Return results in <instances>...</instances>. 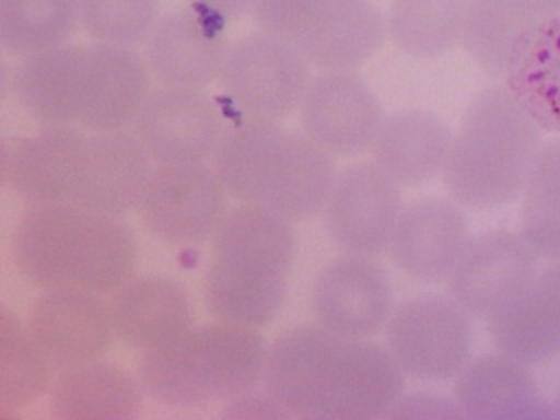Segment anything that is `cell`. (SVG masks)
I'll return each instance as SVG.
<instances>
[{
  "label": "cell",
  "mask_w": 560,
  "mask_h": 420,
  "mask_svg": "<svg viewBox=\"0 0 560 420\" xmlns=\"http://www.w3.org/2000/svg\"><path fill=\"white\" fill-rule=\"evenodd\" d=\"M144 396L139 376L101 358L57 372L48 402L58 420H127L139 416Z\"/></svg>",
  "instance_id": "obj_26"
},
{
  "label": "cell",
  "mask_w": 560,
  "mask_h": 420,
  "mask_svg": "<svg viewBox=\"0 0 560 420\" xmlns=\"http://www.w3.org/2000/svg\"><path fill=\"white\" fill-rule=\"evenodd\" d=\"M530 26L508 0H468L460 46L483 74L503 79L515 44Z\"/></svg>",
  "instance_id": "obj_33"
},
{
  "label": "cell",
  "mask_w": 560,
  "mask_h": 420,
  "mask_svg": "<svg viewBox=\"0 0 560 420\" xmlns=\"http://www.w3.org/2000/svg\"><path fill=\"white\" fill-rule=\"evenodd\" d=\"M250 14L258 31L294 46L319 72H355L387 39L372 0H256Z\"/></svg>",
  "instance_id": "obj_7"
},
{
  "label": "cell",
  "mask_w": 560,
  "mask_h": 420,
  "mask_svg": "<svg viewBox=\"0 0 560 420\" xmlns=\"http://www.w3.org/2000/svg\"><path fill=\"white\" fill-rule=\"evenodd\" d=\"M11 253L20 276L40 291L81 289L110 296L137 267L136 233L122 218L72 201L26 207Z\"/></svg>",
  "instance_id": "obj_2"
},
{
  "label": "cell",
  "mask_w": 560,
  "mask_h": 420,
  "mask_svg": "<svg viewBox=\"0 0 560 420\" xmlns=\"http://www.w3.org/2000/svg\"><path fill=\"white\" fill-rule=\"evenodd\" d=\"M495 350L527 364L560 355V261L538 271L524 293L487 319Z\"/></svg>",
  "instance_id": "obj_24"
},
{
  "label": "cell",
  "mask_w": 560,
  "mask_h": 420,
  "mask_svg": "<svg viewBox=\"0 0 560 420\" xmlns=\"http://www.w3.org/2000/svg\"><path fill=\"white\" fill-rule=\"evenodd\" d=\"M268 346L259 329L215 320L142 352L137 376L145 396L163 407L226 402L262 384Z\"/></svg>",
  "instance_id": "obj_6"
},
{
  "label": "cell",
  "mask_w": 560,
  "mask_h": 420,
  "mask_svg": "<svg viewBox=\"0 0 560 420\" xmlns=\"http://www.w3.org/2000/svg\"><path fill=\"white\" fill-rule=\"evenodd\" d=\"M472 317L448 294L425 293L394 306L385 347L407 378L454 381L472 352Z\"/></svg>",
  "instance_id": "obj_9"
},
{
  "label": "cell",
  "mask_w": 560,
  "mask_h": 420,
  "mask_svg": "<svg viewBox=\"0 0 560 420\" xmlns=\"http://www.w3.org/2000/svg\"><path fill=\"white\" fill-rule=\"evenodd\" d=\"M160 16L158 0H79V26L93 44L144 46Z\"/></svg>",
  "instance_id": "obj_34"
},
{
  "label": "cell",
  "mask_w": 560,
  "mask_h": 420,
  "mask_svg": "<svg viewBox=\"0 0 560 420\" xmlns=\"http://www.w3.org/2000/svg\"><path fill=\"white\" fill-rule=\"evenodd\" d=\"M88 131L40 127L31 136L2 142V184L26 207L69 201Z\"/></svg>",
  "instance_id": "obj_20"
},
{
  "label": "cell",
  "mask_w": 560,
  "mask_h": 420,
  "mask_svg": "<svg viewBox=\"0 0 560 420\" xmlns=\"http://www.w3.org/2000/svg\"><path fill=\"white\" fill-rule=\"evenodd\" d=\"M296 254L293 221L236 203L210 238L201 298L214 320L261 329L277 319Z\"/></svg>",
  "instance_id": "obj_3"
},
{
  "label": "cell",
  "mask_w": 560,
  "mask_h": 420,
  "mask_svg": "<svg viewBox=\"0 0 560 420\" xmlns=\"http://www.w3.org/2000/svg\"><path fill=\"white\" fill-rule=\"evenodd\" d=\"M223 28L191 5L162 14L144 44L154 81L189 90H206L218 81L230 44Z\"/></svg>",
  "instance_id": "obj_19"
},
{
  "label": "cell",
  "mask_w": 560,
  "mask_h": 420,
  "mask_svg": "<svg viewBox=\"0 0 560 420\" xmlns=\"http://www.w3.org/2000/svg\"><path fill=\"white\" fill-rule=\"evenodd\" d=\"M311 306L317 326L343 340H373L394 311L387 271L375 258L343 254L315 277Z\"/></svg>",
  "instance_id": "obj_13"
},
{
  "label": "cell",
  "mask_w": 560,
  "mask_h": 420,
  "mask_svg": "<svg viewBox=\"0 0 560 420\" xmlns=\"http://www.w3.org/2000/svg\"><path fill=\"white\" fill-rule=\"evenodd\" d=\"M212 166L236 203L265 207L293 223L323 214L338 174L335 160L302 131L241 116L226 127Z\"/></svg>",
  "instance_id": "obj_4"
},
{
  "label": "cell",
  "mask_w": 560,
  "mask_h": 420,
  "mask_svg": "<svg viewBox=\"0 0 560 420\" xmlns=\"http://www.w3.org/2000/svg\"><path fill=\"white\" fill-rule=\"evenodd\" d=\"M26 328L55 372L104 358L116 340L109 302L81 289L43 291Z\"/></svg>",
  "instance_id": "obj_16"
},
{
  "label": "cell",
  "mask_w": 560,
  "mask_h": 420,
  "mask_svg": "<svg viewBox=\"0 0 560 420\" xmlns=\"http://www.w3.org/2000/svg\"><path fill=\"white\" fill-rule=\"evenodd\" d=\"M109 308L116 340L140 354L171 343L195 326L191 298L171 277H131L110 294Z\"/></svg>",
  "instance_id": "obj_22"
},
{
  "label": "cell",
  "mask_w": 560,
  "mask_h": 420,
  "mask_svg": "<svg viewBox=\"0 0 560 420\" xmlns=\"http://www.w3.org/2000/svg\"><path fill=\"white\" fill-rule=\"evenodd\" d=\"M468 221L452 198H420L402 207L390 238V261L422 284H443L468 245Z\"/></svg>",
  "instance_id": "obj_18"
},
{
  "label": "cell",
  "mask_w": 560,
  "mask_h": 420,
  "mask_svg": "<svg viewBox=\"0 0 560 420\" xmlns=\"http://www.w3.org/2000/svg\"><path fill=\"white\" fill-rule=\"evenodd\" d=\"M130 130L154 165H191L212 163L226 125L203 90L160 84Z\"/></svg>",
  "instance_id": "obj_11"
},
{
  "label": "cell",
  "mask_w": 560,
  "mask_h": 420,
  "mask_svg": "<svg viewBox=\"0 0 560 420\" xmlns=\"http://www.w3.org/2000/svg\"><path fill=\"white\" fill-rule=\"evenodd\" d=\"M530 23L560 16V0H508Z\"/></svg>",
  "instance_id": "obj_38"
},
{
  "label": "cell",
  "mask_w": 560,
  "mask_h": 420,
  "mask_svg": "<svg viewBox=\"0 0 560 420\" xmlns=\"http://www.w3.org/2000/svg\"><path fill=\"white\" fill-rule=\"evenodd\" d=\"M553 411H556V419H560V390L557 394L556 402H553Z\"/></svg>",
  "instance_id": "obj_39"
},
{
  "label": "cell",
  "mask_w": 560,
  "mask_h": 420,
  "mask_svg": "<svg viewBox=\"0 0 560 420\" xmlns=\"http://www.w3.org/2000/svg\"><path fill=\"white\" fill-rule=\"evenodd\" d=\"M55 368L31 337L26 324L8 306L0 314V405L20 410L51 389Z\"/></svg>",
  "instance_id": "obj_32"
},
{
  "label": "cell",
  "mask_w": 560,
  "mask_h": 420,
  "mask_svg": "<svg viewBox=\"0 0 560 420\" xmlns=\"http://www.w3.org/2000/svg\"><path fill=\"white\" fill-rule=\"evenodd\" d=\"M452 139L451 128L436 114L396 110L384 116L370 156L399 188H419L443 175Z\"/></svg>",
  "instance_id": "obj_25"
},
{
  "label": "cell",
  "mask_w": 560,
  "mask_h": 420,
  "mask_svg": "<svg viewBox=\"0 0 560 420\" xmlns=\"http://www.w3.org/2000/svg\"><path fill=\"white\" fill-rule=\"evenodd\" d=\"M153 81L137 49L90 44L78 127L90 133L130 130L153 92Z\"/></svg>",
  "instance_id": "obj_21"
},
{
  "label": "cell",
  "mask_w": 560,
  "mask_h": 420,
  "mask_svg": "<svg viewBox=\"0 0 560 420\" xmlns=\"http://www.w3.org/2000/svg\"><path fill=\"white\" fill-rule=\"evenodd\" d=\"M468 0H393L387 37L408 57H442L463 39Z\"/></svg>",
  "instance_id": "obj_29"
},
{
  "label": "cell",
  "mask_w": 560,
  "mask_h": 420,
  "mask_svg": "<svg viewBox=\"0 0 560 420\" xmlns=\"http://www.w3.org/2000/svg\"><path fill=\"white\" fill-rule=\"evenodd\" d=\"M402 207L401 188L372 160L350 163L332 183L324 224L341 253L376 258L389 249Z\"/></svg>",
  "instance_id": "obj_12"
},
{
  "label": "cell",
  "mask_w": 560,
  "mask_h": 420,
  "mask_svg": "<svg viewBox=\"0 0 560 420\" xmlns=\"http://www.w3.org/2000/svg\"><path fill=\"white\" fill-rule=\"evenodd\" d=\"M230 200L212 163L156 165L137 214L156 241L184 247L214 236Z\"/></svg>",
  "instance_id": "obj_10"
},
{
  "label": "cell",
  "mask_w": 560,
  "mask_h": 420,
  "mask_svg": "<svg viewBox=\"0 0 560 420\" xmlns=\"http://www.w3.org/2000/svg\"><path fill=\"white\" fill-rule=\"evenodd\" d=\"M385 419L460 420L466 417L454 396L448 398L434 393H402L385 413Z\"/></svg>",
  "instance_id": "obj_35"
},
{
  "label": "cell",
  "mask_w": 560,
  "mask_h": 420,
  "mask_svg": "<svg viewBox=\"0 0 560 420\" xmlns=\"http://www.w3.org/2000/svg\"><path fill=\"white\" fill-rule=\"evenodd\" d=\"M191 8L198 9L200 13L214 18L219 23L226 25L228 22H235L244 14L253 13L256 0H189Z\"/></svg>",
  "instance_id": "obj_37"
},
{
  "label": "cell",
  "mask_w": 560,
  "mask_h": 420,
  "mask_svg": "<svg viewBox=\"0 0 560 420\" xmlns=\"http://www.w3.org/2000/svg\"><path fill=\"white\" fill-rule=\"evenodd\" d=\"M542 131L503 83L481 90L452 139L443 183L463 209L486 210L518 200Z\"/></svg>",
  "instance_id": "obj_5"
},
{
  "label": "cell",
  "mask_w": 560,
  "mask_h": 420,
  "mask_svg": "<svg viewBox=\"0 0 560 420\" xmlns=\"http://www.w3.org/2000/svg\"><path fill=\"white\" fill-rule=\"evenodd\" d=\"M312 78L294 46L256 31L228 44L218 81L241 118L284 122L300 109Z\"/></svg>",
  "instance_id": "obj_8"
},
{
  "label": "cell",
  "mask_w": 560,
  "mask_h": 420,
  "mask_svg": "<svg viewBox=\"0 0 560 420\" xmlns=\"http://www.w3.org/2000/svg\"><path fill=\"white\" fill-rule=\"evenodd\" d=\"M503 84L542 133L560 137V16L536 23L522 35Z\"/></svg>",
  "instance_id": "obj_28"
},
{
  "label": "cell",
  "mask_w": 560,
  "mask_h": 420,
  "mask_svg": "<svg viewBox=\"0 0 560 420\" xmlns=\"http://www.w3.org/2000/svg\"><path fill=\"white\" fill-rule=\"evenodd\" d=\"M518 233L545 261H560V137L542 142L521 195Z\"/></svg>",
  "instance_id": "obj_30"
},
{
  "label": "cell",
  "mask_w": 560,
  "mask_h": 420,
  "mask_svg": "<svg viewBox=\"0 0 560 420\" xmlns=\"http://www.w3.org/2000/svg\"><path fill=\"white\" fill-rule=\"evenodd\" d=\"M79 26V0H0V46L9 57L69 43Z\"/></svg>",
  "instance_id": "obj_31"
},
{
  "label": "cell",
  "mask_w": 560,
  "mask_h": 420,
  "mask_svg": "<svg viewBox=\"0 0 560 420\" xmlns=\"http://www.w3.org/2000/svg\"><path fill=\"white\" fill-rule=\"evenodd\" d=\"M539 258L521 233L490 230L469 238L446 280V294L472 319H489L538 276Z\"/></svg>",
  "instance_id": "obj_15"
},
{
  "label": "cell",
  "mask_w": 560,
  "mask_h": 420,
  "mask_svg": "<svg viewBox=\"0 0 560 420\" xmlns=\"http://www.w3.org/2000/svg\"><path fill=\"white\" fill-rule=\"evenodd\" d=\"M454 398L466 419H556L553 405L542 398L530 366L501 352L469 359L454 378Z\"/></svg>",
  "instance_id": "obj_23"
},
{
  "label": "cell",
  "mask_w": 560,
  "mask_h": 420,
  "mask_svg": "<svg viewBox=\"0 0 560 420\" xmlns=\"http://www.w3.org/2000/svg\"><path fill=\"white\" fill-rule=\"evenodd\" d=\"M223 416L228 419H289L288 411L271 398L265 387H256L226 401Z\"/></svg>",
  "instance_id": "obj_36"
},
{
  "label": "cell",
  "mask_w": 560,
  "mask_h": 420,
  "mask_svg": "<svg viewBox=\"0 0 560 420\" xmlns=\"http://www.w3.org/2000/svg\"><path fill=\"white\" fill-rule=\"evenodd\" d=\"M384 110L358 72H319L306 88L298 119L303 136L332 160L370 153Z\"/></svg>",
  "instance_id": "obj_14"
},
{
  "label": "cell",
  "mask_w": 560,
  "mask_h": 420,
  "mask_svg": "<svg viewBox=\"0 0 560 420\" xmlns=\"http://www.w3.org/2000/svg\"><path fill=\"white\" fill-rule=\"evenodd\" d=\"M405 385L387 347L343 340L311 324L271 341L261 387L289 417L370 420L385 417Z\"/></svg>",
  "instance_id": "obj_1"
},
{
  "label": "cell",
  "mask_w": 560,
  "mask_h": 420,
  "mask_svg": "<svg viewBox=\"0 0 560 420\" xmlns=\"http://www.w3.org/2000/svg\"><path fill=\"white\" fill-rule=\"evenodd\" d=\"M86 46L63 44L22 58L13 72V92L39 127L78 125L83 96Z\"/></svg>",
  "instance_id": "obj_27"
},
{
  "label": "cell",
  "mask_w": 560,
  "mask_h": 420,
  "mask_svg": "<svg viewBox=\"0 0 560 420\" xmlns=\"http://www.w3.org/2000/svg\"><path fill=\"white\" fill-rule=\"evenodd\" d=\"M154 166L131 130L88 131L69 201L122 218L139 209Z\"/></svg>",
  "instance_id": "obj_17"
}]
</instances>
